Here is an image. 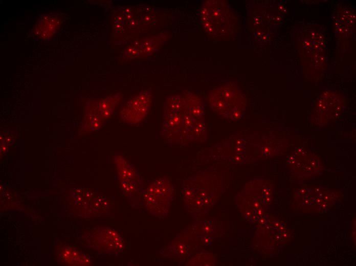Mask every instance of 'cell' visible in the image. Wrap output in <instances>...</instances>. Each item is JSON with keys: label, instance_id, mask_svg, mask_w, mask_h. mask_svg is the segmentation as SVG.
<instances>
[{"label": "cell", "instance_id": "obj_3", "mask_svg": "<svg viewBox=\"0 0 356 266\" xmlns=\"http://www.w3.org/2000/svg\"><path fill=\"white\" fill-rule=\"evenodd\" d=\"M151 95L148 91L139 92L129 100L121 112V119L128 124H137L142 121L148 113L150 106Z\"/></svg>", "mask_w": 356, "mask_h": 266}, {"label": "cell", "instance_id": "obj_2", "mask_svg": "<svg viewBox=\"0 0 356 266\" xmlns=\"http://www.w3.org/2000/svg\"><path fill=\"white\" fill-rule=\"evenodd\" d=\"M88 245L92 249L107 253L121 252L124 242L121 235L115 229L106 227L89 232Z\"/></svg>", "mask_w": 356, "mask_h": 266}, {"label": "cell", "instance_id": "obj_4", "mask_svg": "<svg viewBox=\"0 0 356 266\" xmlns=\"http://www.w3.org/2000/svg\"><path fill=\"white\" fill-rule=\"evenodd\" d=\"M115 162L120 181H138V175L134 167L123 156H118Z\"/></svg>", "mask_w": 356, "mask_h": 266}, {"label": "cell", "instance_id": "obj_5", "mask_svg": "<svg viewBox=\"0 0 356 266\" xmlns=\"http://www.w3.org/2000/svg\"><path fill=\"white\" fill-rule=\"evenodd\" d=\"M123 191L126 194L135 193L138 189L137 182L134 180H121Z\"/></svg>", "mask_w": 356, "mask_h": 266}, {"label": "cell", "instance_id": "obj_1", "mask_svg": "<svg viewBox=\"0 0 356 266\" xmlns=\"http://www.w3.org/2000/svg\"><path fill=\"white\" fill-rule=\"evenodd\" d=\"M238 89L231 84L221 85L211 92L208 101L211 108L219 116L232 121L241 116Z\"/></svg>", "mask_w": 356, "mask_h": 266}]
</instances>
